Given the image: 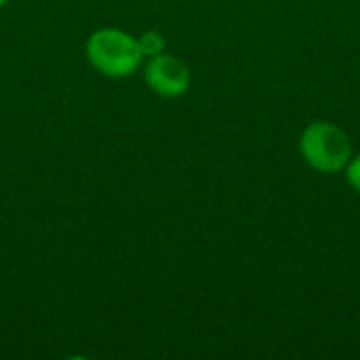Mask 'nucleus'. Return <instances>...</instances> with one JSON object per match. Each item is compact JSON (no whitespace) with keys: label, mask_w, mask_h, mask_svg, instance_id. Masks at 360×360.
<instances>
[{"label":"nucleus","mask_w":360,"mask_h":360,"mask_svg":"<svg viewBox=\"0 0 360 360\" xmlns=\"http://www.w3.org/2000/svg\"><path fill=\"white\" fill-rule=\"evenodd\" d=\"M344 173H346L348 186H350L354 192H359L360 194V154H356V156L352 154V158H350V162L346 165Z\"/></svg>","instance_id":"nucleus-5"},{"label":"nucleus","mask_w":360,"mask_h":360,"mask_svg":"<svg viewBox=\"0 0 360 360\" xmlns=\"http://www.w3.org/2000/svg\"><path fill=\"white\" fill-rule=\"evenodd\" d=\"M139 49H141V53L143 55H160L162 53V49H165V38L158 34V32H146L139 40Z\"/></svg>","instance_id":"nucleus-4"},{"label":"nucleus","mask_w":360,"mask_h":360,"mask_svg":"<svg viewBox=\"0 0 360 360\" xmlns=\"http://www.w3.org/2000/svg\"><path fill=\"white\" fill-rule=\"evenodd\" d=\"M300 154L304 162L323 175H335L346 169L352 158V141L348 133L329 120L310 122L300 135Z\"/></svg>","instance_id":"nucleus-1"},{"label":"nucleus","mask_w":360,"mask_h":360,"mask_svg":"<svg viewBox=\"0 0 360 360\" xmlns=\"http://www.w3.org/2000/svg\"><path fill=\"white\" fill-rule=\"evenodd\" d=\"M148 86L160 97H179L190 86V70L173 55H154L146 70Z\"/></svg>","instance_id":"nucleus-3"},{"label":"nucleus","mask_w":360,"mask_h":360,"mask_svg":"<svg viewBox=\"0 0 360 360\" xmlns=\"http://www.w3.org/2000/svg\"><path fill=\"white\" fill-rule=\"evenodd\" d=\"M4 2H6V0H0V6H2V4H4Z\"/></svg>","instance_id":"nucleus-6"},{"label":"nucleus","mask_w":360,"mask_h":360,"mask_svg":"<svg viewBox=\"0 0 360 360\" xmlns=\"http://www.w3.org/2000/svg\"><path fill=\"white\" fill-rule=\"evenodd\" d=\"M86 55L91 63L105 76H129L141 63V49L135 38L120 30H99L89 38Z\"/></svg>","instance_id":"nucleus-2"}]
</instances>
